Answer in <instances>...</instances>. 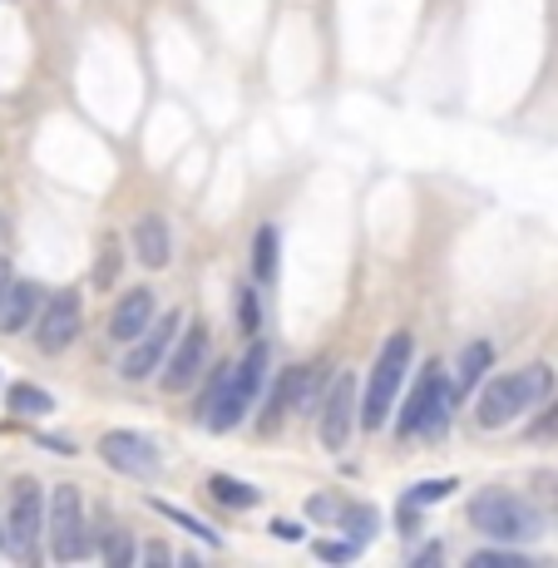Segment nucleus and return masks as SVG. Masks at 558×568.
Listing matches in <instances>:
<instances>
[{"label": "nucleus", "instance_id": "obj_23", "mask_svg": "<svg viewBox=\"0 0 558 568\" xmlns=\"http://www.w3.org/2000/svg\"><path fill=\"white\" fill-rule=\"evenodd\" d=\"M228 376H233V366H213V371H208V386H203V396H198L193 416H203V420H208V410H213V406H218V396H223Z\"/></svg>", "mask_w": 558, "mask_h": 568}, {"label": "nucleus", "instance_id": "obj_28", "mask_svg": "<svg viewBox=\"0 0 558 568\" xmlns=\"http://www.w3.org/2000/svg\"><path fill=\"white\" fill-rule=\"evenodd\" d=\"M470 564H475V568H524V559H519V554H509V549H484Z\"/></svg>", "mask_w": 558, "mask_h": 568}, {"label": "nucleus", "instance_id": "obj_35", "mask_svg": "<svg viewBox=\"0 0 558 568\" xmlns=\"http://www.w3.org/2000/svg\"><path fill=\"white\" fill-rule=\"evenodd\" d=\"M0 549H6V534H0Z\"/></svg>", "mask_w": 558, "mask_h": 568}, {"label": "nucleus", "instance_id": "obj_14", "mask_svg": "<svg viewBox=\"0 0 558 568\" xmlns=\"http://www.w3.org/2000/svg\"><path fill=\"white\" fill-rule=\"evenodd\" d=\"M35 307H40V287L35 282H10V292L0 297V336H15L35 322Z\"/></svg>", "mask_w": 558, "mask_h": 568}, {"label": "nucleus", "instance_id": "obj_16", "mask_svg": "<svg viewBox=\"0 0 558 568\" xmlns=\"http://www.w3.org/2000/svg\"><path fill=\"white\" fill-rule=\"evenodd\" d=\"M302 391H307V366H287V371H282V381L272 386V396H267V416H262V430H272L292 406H302Z\"/></svg>", "mask_w": 558, "mask_h": 568}, {"label": "nucleus", "instance_id": "obj_5", "mask_svg": "<svg viewBox=\"0 0 558 568\" xmlns=\"http://www.w3.org/2000/svg\"><path fill=\"white\" fill-rule=\"evenodd\" d=\"M450 406H455V386H450V376L440 371V366H430V371L420 376V386L410 391L396 430L400 435H440L450 420Z\"/></svg>", "mask_w": 558, "mask_h": 568}, {"label": "nucleus", "instance_id": "obj_12", "mask_svg": "<svg viewBox=\"0 0 558 568\" xmlns=\"http://www.w3.org/2000/svg\"><path fill=\"white\" fill-rule=\"evenodd\" d=\"M203 361H208V332L203 326H188L164 361V391H173V396L188 391V386L203 376Z\"/></svg>", "mask_w": 558, "mask_h": 568}, {"label": "nucleus", "instance_id": "obj_11", "mask_svg": "<svg viewBox=\"0 0 558 568\" xmlns=\"http://www.w3.org/2000/svg\"><path fill=\"white\" fill-rule=\"evenodd\" d=\"M322 445L326 450H346L351 440V425H356V376L341 371L331 381V391L322 396Z\"/></svg>", "mask_w": 558, "mask_h": 568}, {"label": "nucleus", "instance_id": "obj_8", "mask_svg": "<svg viewBox=\"0 0 558 568\" xmlns=\"http://www.w3.org/2000/svg\"><path fill=\"white\" fill-rule=\"evenodd\" d=\"M178 326H183V312H164L159 326H149V332H144L139 341H129V356L119 361L124 381H149L154 371H164L168 351H173L178 336H183Z\"/></svg>", "mask_w": 558, "mask_h": 568}, {"label": "nucleus", "instance_id": "obj_9", "mask_svg": "<svg viewBox=\"0 0 558 568\" xmlns=\"http://www.w3.org/2000/svg\"><path fill=\"white\" fill-rule=\"evenodd\" d=\"M84 326V307H80V292H55V297L45 302V312H40V326H35V346L45 356H60L70 341L80 336Z\"/></svg>", "mask_w": 558, "mask_h": 568}, {"label": "nucleus", "instance_id": "obj_27", "mask_svg": "<svg viewBox=\"0 0 558 568\" xmlns=\"http://www.w3.org/2000/svg\"><path fill=\"white\" fill-rule=\"evenodd\" d=\"M455 494V480H425V485L410 490V504H435V499H450Z\"/></svg>", "mask_w": 558, "mask_h": 568}, {"label": "nucleus", "instance_id": "obj_29", "mask_svg": "<svg viewBox=\"0 0 558 568\" xmlns=\"http://www.w3.org/2000/svg\"><path fill=\"white\" fill-rule=\"evenodd\" d=\"M238 317H242V332H257V292L252 287H238Z\"/></svg>", "mask_w": 558, "mask_h": 568}, {"label": "nucleus", "instance_id": "obj_30", "mask_svg": "<svg viewBox=\"0 0 558 568\" xmlns=\"http://www.w3.org/2000/svg\"><path fill=\"white\" fill-rule=\"evenodd\" d=\"M356 544H317V559H326V564H346V559H356Z\"/></svg>", "mask_w": 558, "mask_h": 568}, {"label": "nucleus", "instance_id": "obj_25", "mask_svg": "<svg viewBox=\"0 0 558 568\" xmlns=\"http://www.w3.org/2000/svg\"><path fill=\"white\" fill-rule=\"evenodd\" d=\"M114 272H119V243H114V238H104L99 267H94V282H99V287H114Z\"/></svg>", "mask_w": 558, "mask_h": 568}, {"label": "nucleus", "instance_id": "obj_21", "mask_svg": "<svg viewBox=\"0 0 558 568\" xmlns=\"http://www.w3.org/2000/svg\"><path fill=\"white\" fill-rule=\"evenodd\" d=\"M149 509H159L164 519H173V524H178V529H188V534H193V539H203L208 549H223V539H218V534L208 529L203 519H193V514H183V509H178V504H164V499H154V494H149Z\"/></svg>", "mask_w": 558, "mask_h": 568}, {"label": "nucleus", "instance_id": "obj_7", "mask_svg": "<svg viewBox=\"0 0 558 568\" xmlns=\"http://www.w3.org/2000/svg\"><path fill=\"white\" fill-rule=\"evenodd\" d=\"M90 524H84V494L80 485H60L50 494V554L60 564H75L90 554Z\"/></svg>", "mask_w": 558, "mask_h": 568}, {"label": "nucleus", "instance_id": "obj_24", "mask_svg": "<svg viewBox=\"0 0 558 568\" xmlns=\"http://www.w3.org/2000/svg\"><path fill=\"white\" fill-rule=\"evenodd\" d=\"M104 564H114V568L134 564V539L124 529H109V539H104Z\"/></svg>", "mask_w": 558, "mask_h": 568}, {"label": "nucleus", "instance_id": "obj_19", "mask_svg": "<svg viewBox=\"0 0 558 568\" xmlns=\"http://www.w3.org/2000/svg\"><path fill=\"white\" fill-rule=\"evenodd\" d=\"M489 361H494V346H489V341L465 346V356H460V381H455V391H475V381H480L484 371H489Z\"/></svg>", "mask_w": 558, "mask_h": 568}, {"label": "nucleus", "instance_id": "obj_18", "mask_svg": "<svg viewBox=\"0 0 558 568\" xmlns=\"http://www.w3.org/2000/svg\"><path fill=\"white\" fill-rule=\"evenodd\" d=\"M277 248H282V238H277V228H257V248H252V272H257V282H272L277 277Z\"/></svg>", "mask_w": 558, "mask_h": 568}, {"label": "nucleus", "instance_id": "obj_3", "mask_svg": "<svg viewBox=\"0 0 558 568\" xmlns=\"http://www.w3.org/2000/svg\"><path fill=\"white\" fill-rule=\"evenodd\" d=\"M267 346L262 341H252L248 346V356L233 366V376H228V386H223V396H218V406L208 410V430H218V435H228V430H238L242 420H248V410L252 401H257V391H262V381H267Z\"/></svg>", "mask_w": 558, "mask_h": 568}, {"label": "nucleus", "instance_id": "obj_22", "mask_svg": "<svg viewBox=\"0 0 558 568\" xmlns=\"http://www.w3.org/2000/svg\"><path fill=\"white\" fill-rule=\"evenodd\" d=\"M341 529L351 534L356 549H366V544H371V534H376V509H371V504H346V509H341Z\"/></svg>", "mask_w": 558, "mask_h": 568}, {"label": "nucleus", "instance_id": "obj_32", "mask_svg": "<svg viewBox=\"0 0 558 568\" xmlns=\"http://www.w3.org/2000/svg\"><path fill=\"white\" fill-rule=\"evenodd\" d=\"M144 559H149V564H168V559H173V554H168L164 544H149V549H144Z\"/></svg>", "mask_w": 558, "mask_h": 568}, {"label": "nucleus", "instance_id": "obj_1", "mask_svg": "<svg viewBox=\"0 0 558 568\" xmlns=\"http://www.w3.org/2000/svg\"><path fill=\"white\" fill-rule=\"evenodd\" d=\"M549 396H554V366L534 361V366H524V371L494 376V381L484 386L480 406H475V420L484 430H504V425H514L524 410L549 401Z\"/></svg>", "mask_w": 558, "mask_h": 568}, {"label": "nucleus", "instance_id": "obj_34", "mask_svg": "<svg viewBox=\"0 0 558 568\" xmlns=\"http://www.w3.org/2000/svg\"><path fill=\"white\" fill-rule=\"evenodd\" d=\"M10 282H15V277H10V262L0 257V297H6V292H10Z\"/></svg>", "mask_w": 558, "mask_h": 568}, {"label": "nucleus", "instance_id": "obj_2", "mask_svg": "<svg viewBox=\"0 0 558 568\" xmlns=\"http://www.w3.org/2000/svg\"><path fill=\"white\" fill-rule=\"evenodd\" d=\"M470 524L494 544H529V539L544 534V514L534 509L524 494H509V490L475 494V504H470Z\"/></svg>", "mask_w": 558, "mask_h": 568}, {"label": "nucleus", "instance_id": "obj_4", "mask_svg": "<svg viewBox=\"0 0 558 568\" xmlns=\"http://www.w3.org/2000/svg\"><path fill=\"white\" fill-rule=\"evenodd\" d=\"M410 351H415V341H410L406 332H396L391 341L381 346V356H376V366H371V386H366V401H361V425H366V430H381L386 420H391L396 391L406 386V371H410Z\"/></svg>", "mask_w": 558, "mask_h": 568}, {"label": "nucleus", "instance_id": "obj_20", "mask_svg": "<svg viewBox=\"0 0 558 568\" xmlns=\"http://www.w3.org/2000/svg\"><path fill=\"white\" fill-rule=\"evenodd\" d=\"M6 406L15 410V416H50L55 410V401H50V391H40V386H10L6 391Z\"/></svg>", "mask_w": 558, "mask_h": 568}, {"label": "nucleus", "instance_id": "obj_15", "mask_svg": "<svg viewBox=\"0 0 558 568\" xmlns=\"http://www.w3.org/2000/svg\"><path fill=\"white\" fill-rule=\"evenodd\" d=\"M134 252H139L144 267H168V257H173V238H168V223L159 213H149V218L134 223Z\"/></svg>", "mask_w": 558, "mask_h": 568}, {"label": "nucleus", "instance_id": "obj_31", "mask_svg": "<svg viewBox=\"0 0 558 568\" xmlns=\"http://www.w3.org/2000/svg\"><path fill=\"white\" fill-rule=\"evenodd\" d=\"M267 529H272V539H287V544L302 539V524H292V519H272Z\"/></svg>", "mask_w": 558, "mask_h": 568}, {"label": "nucleus", "instance_id": "obj_26", "mask_svg": "<svg viewBox=\"0 0 558 568\" xmlns=\"http://www.w3.org/2000/svg\"><path fill=\"white\" fill-rule=\"evenodd\" d=\"M341 509H346V504H336L331 494H312V499H307V514L317 524H341Z\"/></svg>", "mask_w": 558, "mask_h": 568}, {"label": "nucleus", "instance_id": "obj_13", "mask_svg": "<svg viewBox=\"0 0 558 568\" xmlns=\"http://www.w3.org/2000/svg\"><path fill=\"white\" fill-rule=\"evenodd\" d=\"M149 326H154V292L149 287L124 292L119 307L109 312V336H114V341H139Z\"/></svg>", "mask_w": 558, "mask_h": 568}, {"label": "nucleus", "instance_id": "obj_33", "mask_svg": "<svg viewBox=\"0 0 558 568\" xmlns=\"http://www.w3.org/2000/svg\"><path fill=\"white\" fill-rule=\"evenodd\" d=\"M415 564H440V544H430V549L415 554Z\"/></svg>", "mask_w": 558, "mask_h": 568}, {"label": "nucleus", "instance_id": "obj_6", "mask_svg": "<svg viewBox=\"0 0 558 568\" xmlns=\"http://www.w3.org/2000/svg\"><path fill=\"white\" fill-rule=\"evenodd\" d=\"M40 529H50L45 494H40L35 480H15V490H10V509H6V549L30 564L35 549H40Z\"/></svg>", "mask_w": 558, "mask_h": 568}, {"label": "nucleus", "instance_id": "obj_17", "mask_svg": "<svg viewBox=\"0 0 558 568\" xmlns=\"http://www.w3.org/2000/svg\"><path fill=\"white\" fill-rule=\"evenodd\" d=\"M208 490H213V499L228 504V509H252V504L262 499V490H252L248 480H233V475H213Z\"/></svg>", "mask_w": 558, "mask_h": 568}, {"label": "nucleus", "instance_id": "obj_10", "mask_svg": "<svg viewBox=\"0 0 558 568\" xmlns=\"http://www.w3.org/2000/svg\"><path fill=\"white\" fill-rule=\"evenodd\" d=\"M99 455L109 470H119V475H154L159 470V445H154L149 435H139V430H109V435L99 440Z\"/></svg>", "mask_w": 558, "mask_h": 568}]
</instances>
